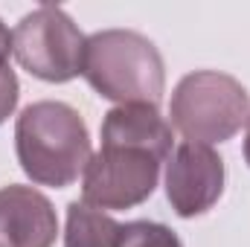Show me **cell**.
<instances>
[{
    "label": "cell",
    "instance_id": "obj_8",
    "mask_svg": "<svg viewBox=\"0 0 250 247\" xmlns=\"http://www.w3.org/2000/svg\"><path fill=\"white\" fill-rule=\"evenodd\" d=\"M102 143L146 148L166 163L172 157V125L154 105H117L105 114Z\"/></svg>",
    "mask_w": 250,
    "mask_h": 247
},
{
    "label": "cell",
    "instance_id": "obj_2",
    "mask_svg": "<svg viewBox=\"0 0 250 247\" xmlns=\"http://www.w3.org/2000/svg\"><path fill=\"white\" fill-rule=\"evenodd\" d=\"M82 76L117 105H154L163 99L166 67L160 50L134 29H102L84 44Z\"/></svg>",
    "mask_w": 250,
    "mask_h": 247
},
{
    "label": "cell",
    "instance_id": "obj_12",
    "mask_svg": "<svg viewBox=\"0 0 250 247\" xmlns=\"http://www.w3.org/2000/svg\"><path fill=\"white\" fill-rule=\"evenodd\" d=\"M9 53H12V32H9L6 23L0 21V67L9 64Z\"/></svg>",
    "mask_w": 250,
    "mask_h": 247
},
{
    "label": "cell",
    "instance_id": "obj_13",
    "mask_svg": "<svg viewBox=\"0 0 250 247\" xmlns=\"http://www.w3.org/2000/svg\"><path fill=\"white\" fill-rule=\"evenodd\" d=\"M248 134H245V160H248V166H250V117H248Z\"/></svg>",
    "mask_w": 250,
    "mask_h": 247
},
{
    "label": "cell",
    "instance_id": "obj_5",
    "mask_svg": "<svg viewBox=\"0 0 250 247\" xmlns=\"http://www.w3.org/2000/svg\"><path fill=\"white\" fill-rule=\"evenodd\" d=\"M163 160L146 148L102 143L84 169L82 201L96 209H131L151 198Z\"/></svg>",
    "mask_w": 250,
    "mask_h": 247
},
{
    "label": "cell",
    "instance_id": "obj_3",
    "mask_svg": "<svg viewBox=\"0 0 250 247\" xmlns=\"http://www.w3.org/2000/svg\"><path fill=\"white\" fill-rule=\"evenodd\" d=\"M172 125L187 143H227L250 117V93L239 79L218 70H195L184 76L169 105Z\"/></svg>",
    "mask_w": 250,
    "mask_h": 247
},
{
    "label": "cell",
    "instance_id": "obj_4",
    "mask_svg": "<svg viewBox=\"0 0 250 247\" xmlns=\"http://www.w3.org/2000/svg\"><path fill=\"white\" fill-rule=\"evenodd\" d=\"M87 38L62 6L44 3L23 15L12 32V53L23 70L44 82H70L84 67Z\"/></svg>",
    "mask_w": 250,
    "mask_h": 247
},
{
    "label": "cell",
    "instance_id": "obj_9",
    "mask_svg": "<svg viewBox=\"0 0 250 247\" xmlns=\"http://www.w3.org/2000/svg\"><path fill=\"white\" fill-rule=\"evenodd\" d=\"M125 224L114 221L108 212L73 201L67 206V230H64V247H120L123 245Z\"/></svg>",
    "mask_w": 250,
    "mask_h": 247
},
{
    "label": "cell",
    "instance_id": "obj_6",
    "mask_svg": "<svg viewBox=\"0 0 250 247\" xmlns=\"http://www.w3.org/2000/svg\"><path fill=\"white\" fill-rule=\"evenodd\" d=\"M224 192V160L212 145L181 143L166 169V198L181 218L204 215Z\"/></svg>",
    "mask_w": 250,
    "mask_h": 247
},
{
    "label": "cell",
    "instance_id": "obj_7",
    "mask_svg": "<svg viewBox=\"0 0 250 247\" xmlns=\"http://www.w3.org/2000/svg\"><path fill=\"white\" fill-rule=\"evenodd\" d=\"M59 215L47 195L32 186L0 189V247H53Z\"/></svg>",
    "mask_w": 250,
    "mask_h": 247
},
{
    "label": "cell",
    "instance_id": "obj_10",
    "mask_svg": "<svg viewBox=\"0 0 250 247\" xmlns=\"http://www.w3.org/2000/svg\"><path fill=\"white\" fill-rule=\"evenodd\" d=\"M120 247H184L181 239L157 221H131L125 224L123 245Z\"/></svg>",
    "mask_w": 250,
    "mask_h": 247
},
{
    "label": "cell",
    "instance_id": "obj_11",
    "mask_svg": "<svg viewBox=\"0 0 250 247\" xmlns=\"http://www.w3.org/2000/svg\"><path fill=\"white\" fill-rule=\"evenodd\" d=\"M18 96H21V87H18V76L9 64L0 67V125L6 123L18 105Z\"/></svg>",
    "mask_w": 250,
    "mask_h": 247
},
{
    "label": "cell",
    "instance_id": "obj_1",
    "mask_svg": "<svg viewBox=\"0 0 250 247\" xmlns=\"http://www.w3.org/2000/svg\"><path fill=\"white\" fill-rule=\"evenodd\" d=\"M21 169L32 184L64 189L76 184L90 163V134L82 114L64 102H32L15 125Z\"/></svg>",
    "mask_w": 250,
    "mask_h": 247
}]
</instances>
